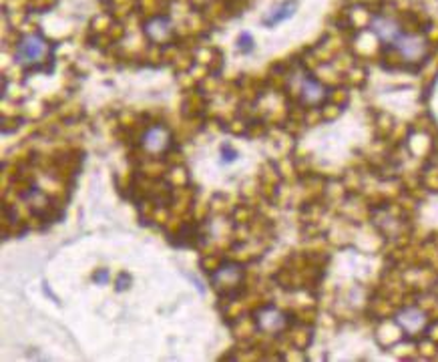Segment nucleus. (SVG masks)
Returning <instances> with one entry per match:
<instances>
[{
  "label": "nucleus",
  "instance_id": "nucleus-1",
  "mask_svg": "<svg viewBox=\"0 0 438 362\" xmlns=\"http://www.w3.org/2000/svg\"><path fill=\"white\" fill-rule=\"evenodd\" d=\"M48 54V43L41 35H24L14 50V58L22 67H35L46 58Z\"/></svg>",
  "mask_w": 438,
  "mask_h": 362
},
{
  "label": "nucleus",
  "instance_id": "nucleus-2",
  "mask_svg": "<svg viewBox=\"0 0 438 362\" xmlns=\"http://www.w3.org/2000/svg\"><path fill=\"white\" fill-rule=\"evenodd\" d=\"M294 87L298 90L300 101L307 107H318L328 97V89L306 71H300L298 75H294Z\"/></svg>",
  "mask_w": 438,
  "mask_h": 362
},
{
  "label": "nucleus",
  "instance_id": "nucleus-3",
  "mask_svg": "<svg viewBox=\"0 0 438 362\" xmlns=\"http://www.w3.org/2000/svg\"><path fill=\"white\" fill-rule=\"evenodd\" d=\"M404 60H422L428 54V41L420 35H412V33H402L400 39L394 43L392 46Z\"/></svg>",
  "mask_w": 438,
  "mask_h": 362
},
{
  "label": "nucleus",
  "instance_id": "nucleus-4",
  "mask_svg": "<svg viewBox=\"0 0 438 362\" xmlns=\"http://www.w3.org/2000/svg\"><path fill=\"white\" fill-rule=\"evenodd\" d=\"M370 30L376 35V39L382 45H388V46H394V43L404 33L400 22L396 18L388 16V14H374L372 20H370Z\"/></svg>",
  "mask_w": 438,
  "mask_h": 362
},
{
  "label": "nucleus",
  "instance_id": "nucleus-5",
  "mask_svg": "<svg viewBox=\"0 0 438 362\" xmlns=\"http://www.w3.org/2000/svg\"><path fill=\"white\" fill-rule=\"evenodd\" d=\"M173 143V137H171V131L165 127V125H153L149 127L143 137H141V145L147 153L151 155H161L171 147Z\"/></svg>",
  "mask_w": 438,
  "mask_h": 362
},
{
  "label": "nucleus",
  "instance_id": "nucleus-6",
  "mask_svg": "<svg viewBox=\"0 0 438 362\" xmlns=\"http://www.w3.org/2000/svg\"><path fill=\"white\" fill-rule=\"evenodd\" d=\"M256 324L265 334H277L288 326V314L275 306H263L256 312Z\"/></svg>",
  "mask_w": 438,
  "mask_h": 362
},
{
  "label": "nucleus",
  "instance_id": "nucleus-7",
  "mask_svg": "<svg viewBox=\"0 0 438 362\" xmlns=\"http://www.w3.org/2000/svg\"><path fill=\"white\" fill-rule=\"evenodd\" d=\"M396 324L406 332V334L416 336V334H420V332L426 330V326H428V316H426V312H422L420 308H414V306L402 308V310L396 314Z\"/></svg>",
  "mask_w": 438,
  "mask_h": 362
},
{
  "label": "nucleus",
  "instance_id": "nucleus-8",
  "mask_svg": "<svg viewBox=\"0 0 438 362\" xmlns=\"http://www.w3.org/2000/svg\"><path fill=\"white\" fill-rule=\"evenodd\" d=\"M241 278H243V268L235 262H227L223 266H219L211 274V280L217 290H231L241 282Z\"/></svg>",
  "mask_w": 438,
  "mask_h": 362
},
{
  "label": "nucleus",
  "instance_id": "nucleus-9",
  "mask_svg": "<svg viewBox=\"0 0 438 362\" xmlns=\"http://www.w3.org/2000/svg\"><path fill=\"white\" fill-rule=\"evenodd\" d=\"M145 35L151 43H165L171 39L173 35V22L169 16L165 14H159V16H153L145 22Z\"/></svg>",
  "mask_w": 438,
  "mask_h": 362
},
{
  "label": "nucleus",
  "instance_id": "nucleus-10",
  "mask_svg": "<svg viewBox=\"0 0 438 362\" xmlns=\"http://www.w3.org/2000/svg\"><path fill=\"white\" fill-rule=\"evenodd\" d=\"M294 10H296V2H294V0H286V2H281L279 6H275V8L263 18V24H265V26H275V24H279V22L288 20V18L294 14Z\"/></svg>",
  "mask_w": 438,
  "mask_h": 362
},
{
  "label": "nucleus",
  "instance_id": "nucleus-11",
  "mask_svg": "<svg viewBox=\"0 0 438 362\" xmlns=\"http://www.w3.org/2000/svg\"><path fill=\"white\" fill-rule=\"evenodd\" d=\"M252 46H254V39L249 37L247 33H243V35L239 37V48H241V50H252Z\"/></svg>",
  "mask_w": 438,
  "mask_h": 362
},
{
  "label": "nucleus",
  "instance_id": "nucleus-12",
  "mask_svg": "<svg viewBox=\"0 0 438 362\" xmlns=\"http://www.w3.org/2000/svg\"><path fill=\"white\" fill-rule=\"evenodd\" d=\"M221 155H223V161H235L237 151H235L231 145H225V147L221 149Z\"/></svg>",
  "mask_w": 438,
  "mask_h": 362
},
{
  "label": "nucleus",
  "instance_id": "nucleus-13",
  "mask_svg": "<svg viewBox=\"0 0 438 362\" xmlns=\"http://www.w3.org/2000/svg\"><path fill=\"white\" fill-rule=\"evenodd\" d=\"M109 280V272L107 270H103V272H99V274H95V282L97 284H105Z\"/></svg>",
  "mask_w": 438,
  "mask_h": 362
},
{
  "label": "nucleus",
  "instance_id": "nucleus-14",
  "mask_svg": "<svg viewBox=\"0 0 438 362\" xmlns=\"http://www.w3.org/2000/svg\"><path fill=\"white\" fill-rule=\"evenodd\" d=\"M127 278H129L127 274H123V276L119 278V290H125V288H127V286H125V280H127Z\"/></svg>",
  "mask_w": 438,
  "mask_h": 362
}]
</instances>
